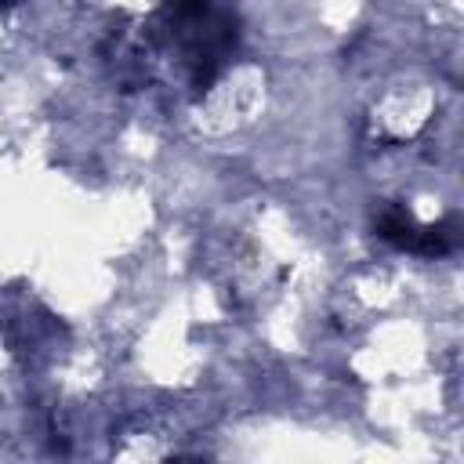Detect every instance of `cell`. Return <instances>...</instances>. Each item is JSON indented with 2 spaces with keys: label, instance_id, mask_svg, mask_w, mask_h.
Wrapping results in <instances>:
<instances>
[{
  "label": "cell",
  "instance_id": "cell-1",
  "mask_svg": "<svg viewBox=\"0 0 464 464\" xmlns=\"http://www.w3.org/2000/svg\"><path fill=\"white\" fill-rule=\"evenodd\" d=\"M417 221L406 214V210H388L384 218H381V225H377V236L381 239H388V243H395V246H410L413 250V239H417Z\"/></svg>",
  "mask_w": 464,
  "mask_h": 464
}]
</instances>
